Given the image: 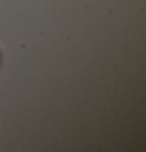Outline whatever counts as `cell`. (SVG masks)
Masks as SVG:
<instances>
[{"instance_id": "6da1fadb", "label": "cell", "mask_w": 146, "mask_h": 152, "mask_svg": "<svg viewBox=\"0 0 146 152\" xmlns=\"http://www.w3.org/2000/svg\"><path fill=\"white\" fill-rule=\"evenodd\" d=\"M0 64H2V49H0Z\"/></svg>"}]
</instances>
